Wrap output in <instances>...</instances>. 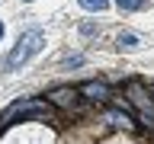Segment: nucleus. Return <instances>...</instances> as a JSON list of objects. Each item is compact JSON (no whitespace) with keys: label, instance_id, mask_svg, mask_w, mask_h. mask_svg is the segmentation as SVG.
<instances>
[{"label":"nucleus","instance_id":"f03ea898","mask_svg":"<svg viewBox=\"0 0 154 144\" xmlns=\"http://www.w3.org/2000/svg\"><path fill=\"white\" fill-rule=\"evenodd\" d=\"M26 115H48V103L29 99V103H16V106H10L7 112H3V118H0V125H10L13 118H26Z\"/></svg>","mask_w":154,"mask_h":144},{"label":"nucleus","instance_id":"7ed1b4c3","mask_svg":"<svg viewBox=\"0 0 154 144\" xmlns=\"http://www.w3.org/2000/svg\"><path fill=\"white\" fill-rule=\"evenodd\" d=\"M125 90H128V99H132V103L138 106V109H141V118H144L148 125H154V103H151V96L144 93V90H141L138 83H128Z\"/></svg>","mask_w":154,"mask_h":144},{"label":"nucleus","instance_id":"6e6552de","mask_svg":"<svg viewBox=\"0 0 154 144\" xmlns=\"http://www.w3.org/2000/svg\"><path fill=\"white\" fill-rule=\"evenodd\" d=\"M135 45H138V35H132V32L119 35V48H135Z\"/></svg>","mask_w":154,"mask_h":144},{"label":"nucleus","instance_id":"39448f33","mask_svg":"<svg viewBox=\"0 0 154 144\" xmlns=\"http://www.w3.org/2000/svg\"><path fill=\"white\" fill-rule=\"evenodd\" d=\"M80 93H84V96H90V99H103L109 90H106V83H87Z\"/></svg>","mask_w":154,"mask_h":144},{"label":"nucleus","instance_id":"20e7f679","mask_svg":"<svg viewBox=\"0 0 154 144\" xmlns=\"http://www.w3.org/2000/svg\"><path fill=\"white\" fill-rule=\"evenodd\" d=\"M74 96H77V93L71 90V86H61V90H55L48 99H51L55 106H64V109H67V106H74Z\"/></svg>","mask_w":154,"mask_h":144},{"label":"nucleus","instance_id":"9d476101","mask_svg":"<svg viewBox=\"0 0 154 144\" xmlns=\"http://www.w3.org/2000/svg\"><path fill=\"white\" fill-rule=\"evenodd\" d=\"M0 38H3V22H0Z\"/></svg>","mask_w":154,"mask_h":144},{"label":"nucleus","instance_id":"1a4fd4ad","mask_svg":"<svg viewBox=\"0 0 154 144\" xmlns=\"http://www.w3.org/2000/svg\"><path fill=\"white\" fill-rule=\"evenodd\" d=\"M119 3V10H141L144 7V0H116Z\"/></svg>","mask_w":154,"mask_h":144},{"label":"nucleus","instance_id":"423d86ee","mask_svg":"<svg viewBox=\"0 0 154 144\" xmlns=\"http://www.w3.org/2000/svg\"><path fill=\"white\" fill-rule=\"evenodd\" d=\"M106 118H109L112 125H119V128H132V118H128V115H122V112H116V109L106 115Z\"/></svg>","mask_w":154,"mask_h":144},{"label":"nucleus","instance_id":"f257e3e1","mask_svg":"<svg viewBox=\"0 0 154 144\" xmlns=\"http://www.w3.org/2000/svg\"><path fill=\"white\" fill-rule=\"evenodd\" d=\"M42 45H45V32H42V29H29V32H23L19 42H16V48L7 55V70L23 67L29 58H35L38 51H42Z\"/></svg>","mask_w":154,"mask_h":144},{"label":"nucleus","instance_id":"0eeeda50","mask_svg":"<svg viewBox=\"0 0 154 144\" xmlns=\"http://www.w3.org/2000/svg\"><path fill=\"white\" fill-rule=\"evenodd\" d=\"M77 3H80V7H84V10H96V13H100V10H106V7H109V0H77Z\"/></svg>","mask_w":154,"mask_h":144}]
</instances>
